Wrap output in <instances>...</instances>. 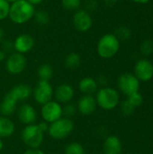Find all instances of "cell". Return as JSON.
Wrapping results in <instances>:
<instances>
[{
    "instance_id": "cell-9",
    "label": "cell",
    "mask_w": 153,
    "mask_h": 154,
    "mask_svg": "<svg viewBox=\"0 0 153 154\" xmlns=\"http://www.w3.org/2000/svg\"><path fill=\"white\" fill-rule=\"evenodd\" d=\"M26 63V59L23 54L14 52L10 54L6 59L5 68L10 74L18 75L25 69Z\"/></svg>"
},
{
    "instance_id": "cell-24",
    "label": "cell",
    "mask_w": 153,
    "mask_h": 154,
    "mask_svg": "<svg viewBox=\"0 0 153 154\" xmlns=\"http://www.w3.org/2000/svg\"><path fill=\"white\" fill-rule=\"evenodd\" d=\"M34 20L37 23L41 24V25H45L49 23L50 21V15L48 14V12L44 11V10H37L34 12L33 14Z\"/></svg>"
},
{
    "instance_id": "cell-38",
    "label": "cell",
    "mask_w": 153,
    "mask_h": 154,
    "mask_svg": "<svg viewBox=\"0 0 153 154\" xmlns=\"http://www.w3.org/2000/svg\"><path fill=\"white\" fill-rule=\"evenodd\" d=\"M5 59H6V53L3 50H0V61L5 60Z\"/></svg>"
},
{
    "instance_id": "cell-11",
    "label": "cell",
    "mask_w": 153,
    "mask_h": 154,
    "mask_svg": "<svg viewBox=\"0 0 153 154\" xmlns=\"http://www.w3.org/2000/svg\"><path fill=\"white\" fill-rule=\"evenodd\" d=\"M73 24L78 31L87 32L92 27L93 20L87 10L79 9L73 15Z\"/></svg>"
},
{
    "instance_id": "cell-27",
    "label": "cell",
    "mask_w": 153,
    "mask_h": 154,
    "mask_svg": "<svg viewBox=\"0 0 153 154\" xmlns=\"http://www.w3.org/2000/svg\"><path fill=\"white\" fill-rule=\"evenodd\" d=\"M127 100L134 106V107H138L140 106L142 102H143V97H142V95L138 91V92H135L130 96L127 97Z\"/></svg>"
},
{
    "instance_id": "cell-3",
    "label": "cell",
    "mask_w": 153,
    "mask_h": 154,
    "mask_svg": "<svg viewBox=\"0 0 153 154\" xmlns=\"http://www.w3.org/2000/svg\"><path fill=\"white\" fill-rule=\"evenodd\" d=\"M95 98L97 106L104 110H113L120 103L119 93L110 87H104L97 90Z\"/></svg>"
},
{
    "instance_id": "cell-17",
    "label": "cell",
    "mask_w": 153,
    "mask_h": 154,
    "mask_svg": "<svg viewBox=\"0 0 153 154\" xmlns=\"http://www.w3.org/2000/svg\"><path fill=\"white\" fill-rule=\"evenodd\" d=\"M17 101L15 100V98L11 95L10 92H8L3 101L0 104V113L3 116H10L11 115H13L16 109V106H17Z\"/></svg>"
},
{
    "instance_id": "cell-31",
    "label": "cell",
    "mask_w": 153,
    "mask_h": 154,
    "mask_svg": "<svg viewBox=\"0 0 153 154\" xmlns=\"http://www.w3.org/2000/svg\"><path fill=\"white\" fill-rule=\"evenodd\" d=\"M62 5L68 10H78L81 5V0H62Z\"/></svg>"
},
{
    "instance_id": "cell-26",
    "label": "cell",
    "mask_w": 153,
    "mask_h": 154,
    "mask_svg": "<svg viewBox=\"0 0 153 154\" xmlns=\"http://www.w3.org/2000/svg\"><path fill=\"white\" fill-rule=\"evenodd\" d=\"M115 35L118 38L119 41L120 40H128V39H130V37L132 35V32L128 27L121 26L116 29Z\"/></svg>"
},
{
    "instance_id": "cell-39",
    "label": "cell",
    "mask_w": 153,
    "mask_h": 154,
    "mask_svg": "<svg viewBox=\"0 0 153 154\" xmlns=\"http://www.w3.org/2000/svg\"><path fill=\"white\" fill-rule=\"evenodd\" d=\"M26 1H28L30 4H32V5H39V4H41L43 0H26Z\"/></svg>"
},
{
    "instance_id": "cell-22",
    "label": "cell",
    "mask_w": 153,
    "mask_h": 154,
    "mask_svg": "<svg viewBox=\"0 0 153 154\" xmlns=\"http://www.w3.org/2000/svg\"><path fill=\"white\" fill-rule=\"evenodd\" d=\"M80 63H81V58L76 52H70L69 54H68V56L65 59V64L70 69H77L80 65Z\"/></svg>"
},
{
    "instance_id": "cell-25",
    "label": "cell",
    "mask_w": 153,
    "mask_h": 154,
    "mask_svg": "<svg viewBox=\"0 0 153 154\" xmlns=\"http://www.w3.org/2000/svg\"><path fill=\"white\" fill-rule=\"evenodd\" d=\"M78 112L77 110V106L71 103H68L65 104L64 106H62V116L66 117V118H71L72 116H74L76 115V113Z\"/></svg>"
},
{
    "instance_id": "cell-43",
    "label": "cell",
    "mask_w": 153,
    "mask_h": 154,
    "mask_svg": "<svg viewBox=\"0 0 153 154\" xmlns=\"http://www.w3.org/2000/svg\"><path fill=\"white\" fill-rule=\"evenodd\" d=\"M7 2H9V3H14V2H15V1H18V0H6Z\"/></svg>"
},
{
    "instance_id": "cell-19",
    "label": "cell",
    "mask_w": 153,
    "mask_h": 154,
    "mask_svg": "<svg viewBox=\"0 0 153 154\" xmlns=\"http://www.w3.org/2000/svg\"><path fill=\"white\" fill-rule=\"evenodd\" d=\"M97 88L98 85L96 83V80L89 77L82 79L78 83V89L81 93H83V95L93 96L98 90Z\"/></svg>"
},
{
    "instance_id": "cell-30",
    "label": "cell",
    "mask_w": 153,
    "mask_h": 154,
    "mask_svg": "<svg viewBox=\"0 0 153 154\" xmlns=\"http://www.w3.org/2000/svg\"><path fill=\"white\" fill-rule=\"evenodd\" d=\"M135 108L127 99H125L122 104H121V110H122V113L124 115V116H132L134 111H135Z\"/></svg>"
},
{
    "instance_id": "cell-6",
    "label": "cell",
    "mask_w": 153,
    "mask_h": 154,
    "mask_svg": "<svg viewBox=\"0 0 153 154\" xmlns=\"http://www.w3.org/2000/svg\"><path fill=\"white\" fill-rule=\"evenodd\" d=\"M53 93V88L50 81L39 80V82L32 88V95L35 102L42 106L52 99Z\"/></svg>"
},
{
    "instance_id": "cell-42",
    "label": "cell",
    "mask_w": 153,
    "mask_h": 154,
    "mask_svg": "<svg viewBox=\"0 0 153 154\" xmlns=\"http://www.w3.org/2000/svg\"><path fill=\"white\" fill-rule=\"evenodd\" d=\"M3 148H4V143H3V141H2V139L0 138V152H2V150H3Z\"/></svg>"
},
{
    "instance_id": "cell-5",
    "label": "cell",
    "mask_w": 153,
    "mask_h": 154,
    "mask_svg": "<svg viewBox=\"0 0 153 154\" xmlns=\"http://www.w3.org/2000/svg\"><path fill=\"white\" fill-rule=\"evenodd\" d=\"M21 137L28 148L36 149L41 145L44 138V133L40 129L38 125L32 124L26 125L23 128Z\"/></svg>"
},
{
    "instance_id": "cell-29",
    "label": "cell",
    "mask_w": 153,
    "mask_h": 154,
    "mask_svg": "<svg viewBox=\"0 0 153 154\" xmlns=\"http://www.w3.org/2000/svg\"><path fill=\"white\" fill-rule=\"evenodd\" d=\"M10 3L6 0H0V21L5 19L9 15Z\"/></svg>"
},
{
    "instance_id": "cell-44",
    "label": "cell",
    "mask_w": 153,
    "mask_h": 154,
    "mask_svg": "<svg viewBox=\"0 0 153 154\" xmlns=\"http://www.w3.org/2000/svg\"><path fill=\"white\" fill-rule=\"evenodd\" d=\"M128 154H132V153H128Z\"/></svg>"
},
{
    "instance_id": "cell-40",
    "label": "cell",
    "mask_w": 153,
    "mask_h": 154,
    "mask_svg": "<svg viewBox=\"0 0 153 154\" xmlns=\"http://www.w3.org/2000/svg\"><path fill=\"white\" fill-rule=\"evenodd\" d=\"M134 3H137V4H142V5H143V4H147V3H149L151 0H133Z\"/></svg>"
},
{
    "instance_id": "cell-33",
    "label": "cell",
    "mask_w": 153,
    "mask_h": 154,
    "mask_svg": "<svg viewBox=\"0 0 153 154\" xmlns=\"http://www.w3.org/2000/svg\"><path fill=\"white\" fill-rule=\"evenodd\" d=\"M3 51L6 53V52H11L14 49V42L10 41V40H7V41H5L3 42Z\"/></svg>"
},
{
    "instance_id": "cell-7",
    "label": "cell",
    "mask_w": 153,
    "mask_h": 154,
    "mask_svg": "<svg viewBox=\"0 0 153 154\" xmlns=\"http://www.w3.org/2000/svg\"><path fill=\"white\" fill-rule=\"evenodd\" d=\"M140 80L132 73L122 74L117 80V86L120 91L125 96H130L140 89Z\"/></svg>"
},
{
    "instance_id": "cell-15",
    "label": "cell",
    "mask_w": 153,
    "mask_h": 154,
    "mask_svg": "<svg viewBox=\"0 0 153 154\" xmlns=\"http://www.w3.org/2000/svg\"><path fill=\"white\" fill-rule=\"evenodd\" d=\"M34 45L33 38L30 34H21L14 42V49L16 52L24 54L30 51Z\"/></svg>"
},
{
    "instance_id": "cell-20",
    "label": "cell",
    "mask_w": 153,
    "mask_h": 154,
    "mask_svg": "<svg viewBox=\"0 0 153 154\" xmlns=\"http://www.w3.org/2000/svg\"><path fill=\"white\" fill-rule=\"evenodd\" d=\"M15 131L14 124L6 116H0V138H7L14 134Z\"/></svg>"
},
{
    "instance_id": "cell-18",
    "label": "cell",
    "mask_w": 153,
    "mask_h": 154,
    "mask_svg": "<svg viewBox=\"0 0 153 154\" xmlns=\"http://www.w3.org/2000/svg\"><path fill=\"white\" fill-rule=\"evenodd\" d=\"M32 92V88L26 84H18L14 86L10 91L11 95L15 98L17 102L27 100Z\"/></svg>"
},
{
    "instance_id": "cell-41",
    "label": "cell",
    "mask_w": 153,
    "mask_h": 154,
    "mask_svg": "<svg viewBox=\"0 0 153 154\" xmlns=\"http://www.w3.org/2000/svg\"><path fill=\"white\" fill-rule=\"evenodd\" d=\"M3 38H4V31H3V29L0 27V42L3 41Z\"/></svg>"
},
{
    "instance_id": "cell-14",
    "label": "cell",
    "mask_w": 153,
    "mask_h": 154,
    "mask_svg": "<svg viewBox=\"0 0 153 154\" xmlns=\"http://www.w3.org/2000/svg\"><path fill=\"white\" fill-rule=\"evenodd\" d=\"M54 97L58 103L61 104H68L73 99L75 91L73 88L69 84H61L54 91Z\"/></svg>"
},
{
    "instance_id": "cell-32",
    "label": "cell",
    "mask_w": 153,
    "mask_h": 154,
    "mask_svg": "<svg viewBox=\"0 0 153 154\" xmlns=\"http://www.w3.org/2000/svg\"><path fill=\"white\" fill-rule=\"evenodd\" d=\"M85 6H86L85 10H87L89 13V11H94L97 8L98 2H97V0H87Z\"/></svg>"
},
{
    "instance_id": "cell-13",
    "label": "cell",
    "mask_w": 153,
    "mask_h": 154,
    "mask_svg": "<svg viewBox=\"0 0 153 154\" xmlns=\"http://www.w3.org/2000/svg\"><path fill=\"white\" fill-rule=\"evenodd\" d=\"M17 116L21 123L29 125H32L37 120V113L35 108L29 104H23L17 110Z\"/></svg>"
},
{
    "instance_id": "cell-8",
    "label": "cell",
    "mask_w": 153,
    "mask_h": 154,
    "mask_svg": "<svg viewBox=\"0 0 153 154\" xmlns=\"http://www.w3.org/2000/svg\"><path fill=\"white\" fill-rule=\"evenodd\" d=\"M41 116L44 122L51 124L62 116V106L57 101H49L41 106Z\"/></svg>"
},
{
    "instance_id": "cell-28",
    "label": "cell",
    "mask_w": 153,
    "mask_h": 154,
    "mask_svg": "<svg viewBox=\"0 0 153 154\" xmlns=\"http://www.w3.org/2000/svg\"><path fill=\"white\" fill-rule=\"evenodd\" d=\"M141 51L144 54V55H151L153 52V42L150 39H146L144 40L142 43H141Z\"/></svg>"
},
{
    "instance_id": "cell-1",
    "label": "cell",
    "mask_w": 153,
    "mask_h": 154,
    "mask_svg": "<svg viewBox=\"0 0 153 154\" xmlns=\"http://www.w3.org/2000/svg\"><path fill=\"white\" fill-rule=\"evenodd\" d=\"M35 9L34 5L26 0H18L10 5L9 18L17 24H23L33 17Z\"/></svg>"
},
{
    "instance_id": "cell-37",
    "label": "cell",
    "mask_w": 153,
    "mask_h": 154,
    "mask_svg": "<svg viewBox=\"0 0 153 154\" xmlns=\"http://www.w3.org/2000/svg\"><path fill=\"white\" fill-rule=\"evenodd\" d=\"M104 1H105V3H106V5H108V6H113V5H115L117 3L118 0H104Z\"/></svg>"
},
{
    "instance_id": "cell-34",
    "label": "cell",
    "mask_w": 153,
    "mask_h": 154,
    "mask_svg": "<svg viewBox=\"0 0 153 154\" xmlns=\"http://www.w3.org/2000/svg\"><path fill=\"white\" fill-rule=\"evenodd\" d=\"M23 154H45V152L39 148H36V149H30L29 148L28 150H26L24 152Z\"/></svg>"
},
{
    "instance_id": "cell-12",
    "label": "cell",
    "mask_w": 153,
    "mask_h": 154,
    "mask_svg": "<svg viewBox=\"0 0 153 154\" xmlns=\"http://www.w3.org/2000/svg\"><path fill=\"white\" fill-rule=\"evenodd\" d=\"M77 110L83 116H89L96 111L97 106L96 98L94 96L83 95L77 103Z\"/></svg>"
},
{
    "instance_id": "cell-4",
    "label": "cell",
    "mask_w": 153,
    "mask_h": 154,
    "mask_svg": "<svg viewBox=\"0 0 153 154\" xmlns=\"http://www.w3.org/2000/svg\"><path fill=\"white\" fill-rule=\"evenodd\" d=\"M74 130V123L71 119L61 117L59 120L50 124L49 135L54 140H63L67 138Z\"/></svg>"
},
{
    "instance_id": "cell-2",
    "label": "cell",
    "mask_w": 153,
    "mask_h": 154,
    "mask_svg": "<svg viewBox=\"0 0 153 154\" xmlns=\"http://www.w3.org/2000/svg\"><path fill=\"white\" fill-rule=\"evenodd\" d=\"M120 49V41L114 33L103 35L97 43V53L103 59H111L116 55Z\"/></svg>"
},
{
    "instance_id": "cell-23",
    "label": "cell",
    "mask_w": 153,
    "mask_h": 154,
    "mask_svg": "<svg viewBox=\"0 0 153 154\" xmlns=\"http://www.w3.org/2000/svg\"><path fill=\"white\" fill-rule=\"evenodd\" d=\"M64 154H85V150L79 143H70L65 148Z\"/></svg>"
},
{
    "instance_id": "cell-21",
    "label": "cell",
    "mask_w": 153,
    "mask_h": 154,
    "mask_svg": "<svg viewBox=\"0 0 153 154\" xmlns=\"http://www.w3.org/2000/svg\"><path fill=\"white\" fill-rule=\"evenodd\" d=\"M38 76L40 80L50 81L53 76V69L50 64H42L38 69Z\"/></svg>"
},
{
    "instance_id": "cell-35",
    "label": "cell",
    "mask_w": 153,
    "mask_h": 154,
    "mask_svg": "<svg viewBox=\"0 0 153 154\" xmlns=\"http://www.w3.org/2000/svg\"><path fill=\"white\" fill-rule=\"evenodd\" d=\"M96 83H97L98 86H102V88L106 87V85L107 79H106V78L105 76H100V77H99L97 79H96Z\"/></svg>"
},
{
    "instance_id": "cell-10",
    "label": "cell",
    "mask_w": 153,
    "mask_h": 154,
    "mask_svg": "<svg viewBox=\"0 0 153 154\" xmlns=\"http://www.w3.org/2000/svg\"><path fill=\"white\" fill-rule=\"evenodd\" d=\"M134 76L140 81H150L153 78L152 62L147 59L139 60L134 66Z\"/></svg>"
},
{
    "instance_id": "cell-36",
    "label": "cell",
    "mask_w": 153,
    "mask_h": 154,
    "mask_svg": "<svg viewBox=\"0 0 153 154\" xmlns=\"http://www.w3.org/2000/svg\"><path fill=\"white\" fill-rule=\"evenodd\" d=\"M49 125H50V124H48V123H46V122H44V121L38 124V126L40 127V129H41L43 133L48 132V130H49Z\"/></svg>"
},
{
    "instance_id": "cell-16",
    "label": "cell",
    "mask_w": 153,
    "mask_h": 154,
    "mask_svg": "<svg viewBox=\"0 0 153 154\" xmlns=\"http://www.w3.org/2000/svg\"><path fill=\"white\" fill-rule=\"evenodd\" d=\"M103 150L105 154H122V143L117 136L110 135L105 140Z\"/></svg>"
}]
</instances>
